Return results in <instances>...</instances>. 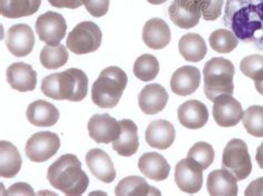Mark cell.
<instances>
[{"label":"cell","mask_w":263,"mask_h":196,"mask_svg":"<svg viewBox=\"0 0 263 196\" xmlns=\"http://www.w3.org/2000/svg\"><path fill=\"white\" fill-rule=\"evenodd\" d=\"M47 178L52 187L65 195H82L89 186V178L73 154H64L48 169Z\"/></svg>","instance_id":"obj_1"},{"label":"cell","mask_w":263,"mask_h":196,"mask_svg":"<svg viewBox=\"0 0 263 196\" xmlns=\"http://www.w3.org/2000/svg\"><path fill=\"white\" fill-rule=\"evenodd\" d=\"M40 89L46 96L53 100L80 102L88 93V76L82 70L70 68L45 76Z\"/></svg>","instance_id":"obj_2"},{"label":"cell","mask_w":263,"mask_h":196,"mask_svg":"<svg viewBox=\"0 0 263 196\" xmlns=\"http://www.w3.org/2000/svg\"><path fill=\"white\" fill-rule=\"evenodd\" d=\"M128 76L119 67H108L100 72L91 89V99L97 107L112 109L119 103L127 87Z\"/></svg>","instance_id":"obj_3"},{"label":"cell","mask_w":263,"mask_h":196,"mask_svg":"<svg viewBox=\"0 0 263 196\" xmlns=\"http://www.w3.org/2000/svg\"><path fill=\"white\" fill-rule=\"evenodd\" d=\"M234 66L230 60L224 58H212L203 68L204 94L208 100H214L221 94L232 95Z\"/></svg>","instance_id":"obj_4"},{"label":"cell","mask_w":263,"mask_h":196,"mask_svg":"<svg viewBox=\"0 0 263 196\" xmlns=\"http://www.w3.org/2000/svg\"><path fill=\"white\" fill-rule=\"evenodd\" d=\"M102 32L92 22H82L69 32L66 45L74 54H87L98 50L101 46Z\"/></svg>","instance_id":"obj_5"},{"label":"cell","mask_w":263,"mask_h":196,"mask_svg":"<svg viewBox=\"0 0 263 196\" xmlns=\"http://www.w3.org/2000/svg\"><path fill=\"white\" fill-rule=\"evenodd\" d=\"M222 169L230 171L238 181L246 180L252 171V162L248 145L241 139L228 142L222 154Z\"/></svg>","instance_id":"obj_6"},{"label":"cell","mask_w":263,"mask_h":196,"mask_svg":"<svg viewBox=\"0 0 263 196\" xmlns=\"http://www.w3.org/2000/svg\"><path fill=\"white\" fill-rule=\"evenodd\" d=\"M60 148V139L53 132H37L26 143V156L32 162L41 163L56 155Z\"/></svg>","instance_id":"obj_7"},{"label":"cell","mask_w":263,"mask_h":196,"mask_svg":"<svg viewBox=\"0 0 263 196\" xmlns=\"http://www.w3.org/2000/svg\"><path fill=\"white\" fill-rule=\"evenodd\" d=\"M203 169L191 158L181 160L176 165L175 181L177 186L184 193L196 194L203 184Z\"/></svg>","instance_id":"obj_8"},{"label":"cell","mask_w":263,"mask_h":196,"mask_svg":"<svg viewBox=\"0 0 263 196\" xmlns=\"http://www.w3.org/2000/svg\"><path fill=\"white\" fill-rule=\"evenodd\" d=\"M36 32L41 41L49 46H58L65 38L67 24L64 16L54 11H47L37 18Z\"/></svg>","instance_id":"obj_9"},{"label":"cell","mask_w":263,"mask_h":196,"mask_svg":"<svg viewBox=\"0 0 263 196\" xmlns=\"http://www.w3.org/2000/svg\"><path fill=\"white\" fill-rule=\"evenodd\" d=\"M202 0H174L169 7V16L172 23L181 29L196 27L201 18Z\"/></svg>","instance_id":"obj_10"},{"label":"cell","mask_w":263,"mask_h":196,"mask_svg":"<svg viewBox=\"0 0 263 196\" xmlns=\"http://www.w3.org/2000/svg\"><path fill=\"white\" fill-rule=\"evenodd\" d=\"M212 114L214 121L222 128H231L237 125L243 116L241 103L229 94H221L213 102Z\"/></svg>","instance_id":"obj_11"},{"label":"cell","mask_w":263,"mask_h":196,"mask_svg":"<svg viewBox=\"0 0 263 196\" xmlns=\"http://www.w3.org/2000/svg\"><path fill=\"white\" fill-rule=\"evenodd\" d=\"M89 135L97 143H112L120 135V122L109 114H95L88 122Z\"/></svg>","instance_id":"obj_12"},{"label":"cell","mask_w":263,"mask_h":196,"mask_svg":"<svg viewBox=\"0 0 263 196\" xmlns=\"http://www.w3.org/2000/svg\"><path fill=\"white\" fill-rule=\"evenodd\" d=\"M6 46L9 52L16 57L28 55L34 46V34L32 29L27 24L11 26L7 32Z\"/></svg>","instance_id":"obj_13"},{"label":"cell","mask_w":263,"mask_h":196,"mask_svg":"<svg viewBox=\"0 0 263 196\" xmlns=\"http://www.w3.org/2000/svg\"><path fill=\"white\" fill-rule=\"evenodd\" d=\"M201 82V72L192 66H183L174 72L170 80L172 92L180 96L195 93Z\"/></svg>","instance_id":"obj_14"},{"label":"cell","mask_w":263,"mask_h":196,"mask_svg":"<svg viewBox=\"0 0 263 196\" xmlns=\"http://www.w3.org/2000/svg\"><path fill=\"white\" fill-rule=\"evenodd\" d=\"M178 120L186 129H201L209 120V111L198 100L185 101L178 108Z\"/></svg>","instance_id":"obj_15"},{"label":"cell","mask_w":263,"mask_h":196,"mask_svg":"<svg viewBox=\"0 0 263 196\" xmlns=\"http://www.w3.org/2000/svg\"><path fill=\"white\" fill-rule=\"evenodd\" d=\"M169 100L167 90L158 83H151L144 87L138 97L139 107L143 113L154 115L161 112Z\"/></svg>","instance_id":"obj_16"},{"label":"cell","mask_w":263,"mask_h":196,"mask_svg":"<svg viewBox=\"0 0 263 196\" xmlns=\"http://www.w3.org/2000/svg\"><path fill=\"white\" fill-rule=\"evenodd\" d=\"M86 163L95 177L103 183H111L117 177L112 160L108 154L100 149H92L88 151L86 155Z\"/></svg>","instance_id":"obj_17"},{"label":"cell","mask_w":263,"mask_h":196,"mask_svg":"<svg viewBox=\"0 0 263 196\" xmlns=\"http://www.w3.org/2000/svg\"><path fill=\"white\" fill-rule=\"evenodd\" d=\"M7 81L19 92L33 91L37 86V73L30 65L15 62L7 69Z\"/></svg>","instance_id":"obj_18"},{"label":"cell","mask_w":263,"mask_h":196,"mask_svg":"<svg viewBox=\"0 0 263 196\" xmlns=\"http://www.w3.org/2000/svg\"><path fill=\"white\" fill-rule=\"evenodd\" d=\"M142 40L149 48L161 50L167 47L171 40V31L168 24L160 18H152L144 24Z\"/></svg>","instance_id":"obj_19"},{"label":"cell","mask_w":263,"mask_h":196,"mask_svg":"<svg viewBox=\"0 0 263 196\" xmlns=\"http://www.w3.org/2000/svg\"><path fill=\"white\" fill-rule=\"evenodd\" d=\"M176 130L174 124L165 120L152 121L146 130V141L158 150H167L174 144Z\"/></svg>","instance_id":"obj_20"},{"label":"cell","mask_w":263,"mask_h":196,"mask_svg":"<svg viewBox=\"0 0 263 196\" xmlns=\"http://www.w3.org/2000/svg\"><path fill=\"white\" fill-rule=\"evenodd\" d=\"M119 122L121 127L120 135L115 142H112V149L121 156H133L139 149L138 127L134 121L129 120V119H123Z\"/></svg>","instance_id":"obj_21"},{"label":"cell","mask_w":263,"mask_h":196,"mask_svg":"<svg viewBox=\"0 0 263 196\" xmlns=\"http://www.w3.org/2000/svg\"><path fill=\"white\" fill-rule=\"evenodd\" d=\"M28 121L34 127H52L59 120V110L52 103L37 100L30 103L26 112Z\"/></svg>","instance_id":"obj_22"},{"label":"cell","mask_w":263,"mask_h":196,"mask_svg":"<svg viewBox=\"0 0 263 196\" xmlns=\"http://www.w3.org/2000/svg\"><path fill=\"white\" fill-rule=\"evenodd\" d=\"M206 190L210 195H238V180L226 169L212 171L206 179Z\"/></svg>","instance_id":"obj_23"},{"label":"cell","mask_w":263,"mask_h":196,"mask_svg":"<svg viewBox=\"0 0 263 196\" xmlns=\"http://www.w3.org/2000/svg\"><path fill=\"white\" fill-rule=\"evenodd\" d=\"M138 167L144 177L157 182L167 180L170 173V165L167 160L156 152L142 154L138 162Z\"/></svg>","instance_id":"obj_24"},{"label":"cell","mask_w":263,"mask_h":196,"mask_svg":"<svg viewBox=\"0 0 263 196\" xmlns=\"http://www.w3.org/2000/svg\"><path fill=\"white\" fill-rule=\"evenodd\" d=\"M23 160L18 149L8 141L0 142V177L12 179L19 173Z\"/></svg>","instance_id":"obj_25"},{"label":"cell","mask_w":263,"mask_h":196,"mask_svg":"<svg viewBox=\"0 0 263 196\" xmlns=\"http://www.w3.org/2000/svg\"><path fill=\"white\" fill-rule=\"evenodd\" d=\"M41 0H0V13L8 19L29 17L36 13Z\"/></svg>","instance_id":"obj_26"},{"label":"cell","mask_w":263,"mask_h":196,"mask_svg":"<svg viewBox=\"0 0 263 196\" xmlns=\"http://www.w3.org/2000/svg\"><path fill=\"white\" fill-rule=\"evenodd\" d=\"M208 48L204 39L198 33H186L179 40V52L189 62L201 61Z\"/></svg>","instance_id":"obj_27"},{"label":"cell","mask_w":263,"mask_h":196,"mask_svg":"<svg viewBox=\"0 0 263 196\" xmlns=\"http://www.w3.org/2000/svg\"><path fill=\"white\" fill-rule=\"evenodd\" d=\"M116 195H161V192L152 187L147 181L139 177H128L121 180L115 190Z\"/></svg>","instance_id":"obj_28"},{"label":"cell","mask_w":263,"mask_h":196,"mask_svg":"<svg viewBox=\"0 0 263 196\" xmlns=\"http://www.w3.org/2000/svg\"><path fill=\"white\" fill-rule=\"evenodd\" d=\"M240 70L246 76L254 81L255 89L263 95V55H248L240 62Z\"/></svg>","instance_id":"obj_29"},{"label":"cell","mask_w":263,"mask_h":196,"mask_svg":"<svg viewBox=\"0 0 263 196\" xmlns=\"http://www.w3.org/2000/svg\"><path fill=\"white\" fill-rule=\"evenodd\" d=\"M69 59V53L64 45H47L40 52V62L46 69L54 70L64 67Z\"/></svg>","instance_id":"obj_30"},{"label":"cell","mask_w":263,"mask_h":196,"mask_svg":"<svg viewBox=\"0 0 263 196\" xmlns=\"http://www.w3.org/2000/svg\"><path fill=\"white\" fill-rule=\"evenodd\" d=\"M159 62L155 55L146 53L140 55L134 65V73L136 78L143 82H148L157 78L159 73Z\"/></svg>","instance_id":"obj_31"},{"label":"cell","mask_w":263,"mask_h":196,"mask_svg":"<svg viewBox=\"0 0 263 196\" xmlns=\"http://www.w3.org/2000/svg\"><path fill=\"white\" fill-rule=\"evenodd\" d=\"M210 47L219 53H230L239 45L237 36L230 30L218 29L214 30L209 37Z\"/></svg>","instance_id":"obj_32"},{"label":"cell","mask_w":263,"mask_h":196,"mask_svg":"<svg viewBox=\"0 0 263 196\" xmlns=\"http://www.w3.org/2000/svg\"><path fill=\"white\" fill-rule=\"evenodd\" d=\"M246 130L255 138L263 136V107L252 106L248 108L242 116Z\"/></svg>","instance_id":"obj_33"},{"label":"cell","mask_w":263,"mask_h":196,"mask_svg":"<svg viewBox=\"0 0 263 196\" xmlns=\"http://www.w3.org/2000/svg\"><path fill=\"white\" fill-rule=\"evenodd\" d=\"M188 158H191L202 166L203 171L209 167L214 160V150L212 145L205 142H197L188 152Z\"/></svg>","instance_id":"obj_34"},{"label":"cell","mask_w":263,"mask_h":196,"mask_svg":"<svg viewBox=\"0 0 263 196\" xmlns=\"http://www.w3.org/2000/svg\"><path fill=\"white\" fill-rule=\"evenodd\" d=\"M224 0H202L201 15L206 22H214L221 16Z\"/></svg>","instance_id":"obj_35"},{"label":"cell","mask_w":263,"mask_h":196,"mask_svg":"<svg viewBox=\"0 0 263 196\" xmlns=\"http://www.w3.org/2000/svg\"><path fill=\"white\" fill-rule=\"evenodd\" d=\"M87 11L95 18L105 16L109 10L110 0H82Z\"/></svg>","instance_id":"obj_36"},{"label":"cell","mask_w":263,"mask_h":196,"mask_svg":"<svg viewBox=\"0 0 263 196\" xmlns=\"http://www.w3.org/2000/svg\"><path fill=\"white\" fill-rule=\"evenodd\" d=\"M49 4L54 8H68V9H77L84 5L82 0H48Z\"/></svg>","instance_id":"obj_37"},{"label":"cell","mask_w":263,"mask_h":196,"mask_svg":"<svg viewBox=\"0 0 263 196\" xmlns=\"http://www.w3.org/2000/svg\"><path fill=\"white\" fill-rule=\"evenodd\" d=\"M8 195H33L34 192L30 187L29 184L27 183H16L10 186V188L7 191Z\"/></svg>","instance_id":"obj_38"},{"label":"cell","mask_w":263,"mask_h":196,"mask_svg":"<svg viewBox=\"0 0 263 196\" xmlns=\"http://www.w3.org/2000/svg\"><path fill=\"white\" fill-rule=\"evenodd\" d=\"M246 195H263V178L252 181L246 188Z\"/></svg>","instance_id":"obj_39"},{"label":"cell","mask_w":263,"mask_h":196,"mask_svg":"<svg viewBox=\"0 0 263 196\" xmlns=\"http://www.w3.org/2000/svg\"><path fill=\"white\" fill-rule=\"evenodd\" d=\"M255 160H257V163L260 166V169L263 170V143L260 144V146L257 149V154H255Z\"/></svg>","instance_id":"obj_40"},{"label":"cell","mask_w":263,"mask_h":196,"mask_svg":"<svg viewBox=\"0 0 263 196\" xmlns=\"http://www.w3.org/2000/svg\"><path fill=\"white\" fill-rule=\"evenodd\" d=\"M165 2H167V0H148V3L151 5H161Z\"/></svg>","instance_id":"obj_41"}]
</instances>
